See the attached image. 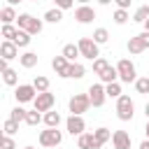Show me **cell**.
Returning a JSON list of instances; mask_svg holds the SVG:
<instances>
[{
    "label": "cell",
    "instance_id": "6da1fadb",
    "mask_svg": "<svg viewBox=\"0 0 149 149\" xmlns=\"http://www.w3.org/2000/svg\"><path fill=\"white\" fill-rule=\"evenodd\" d=\"M16 23H19V28H21V30H28L30 35H40V33H42V28H44V23H42L40 19H35L33 14H19Z\"/></svg>",
    "mask_w": 149,
    "mask_h": 149
},
{
    "label": "cell",
    "instance_id": "7a4b0ae2",
    "mask_svg": "<svg viewBox=\"0 0 149 149\" xmlns=\"http://www.w3.org/2000/svg\"><path fill=\"white\" fill-rule=\"evenodd\" d=\"M133 109H135V105H133L130 95H119L116 98V116L121 121H130L133 119Z\"/></svg>",
    "mask_w": 149,
    "mask_h": 149
},
{
    "label": "cell",
    "instance_id": "3957f363",
    "mask_svg": "<svg viewBox=\"0 0 149 149\" xmlns=\"http://www.w3.org/2000/svg\"><path fill=\"white\" fill-rule=\"evenodd\" d=\"M68 107H70L72 114H84V112L91 107V98H88V93H74V95L70 98Z\"/></svg>",
    "mask_w": 149,
    "mask_h": 149
},
{
    "label": "cell",
    "instance_id": "277c9868",
    "mask_svg": "<svg viewBox=\"0 0 149 149\" xmlns=\"http://www.w3.org/2000/svg\"><path fill=\"white\" fill-rule=\"evenodd\" d=\"M116 72H119V79L126 81V84H130V81L137 79V77H135V65H133V61H128V58H121V61L116 63Z\"/></svg>",
    "mask_w": 149,
    "mask_h": 149
},
{
    "label": "cell",
    "instance_id": "5b68a950",
    "mask_svg": "<svg viewBox=\"0 0 149 149\" xmlns=\"http://www.w3.org/2000/svg\"><path fill=\"white\" fill-rule=\"evenodd\" d=\"M79 51H81V56L84 58H88V61H95L100 54H98V42L93 40V37H81L79 42Z\"/></svg>",
    "mask_w": 149,
    "mask_h": 149
},
{
    "label": "cell",
    "instance_id": "8992f818",
    "mask_svg": "<svg viewBox=\"0 0 149 149\" xmlns=\"http://www.w3.org/2000/svg\"><path fill=\"white\" fill-rule=\"evenodd\" d=\"M61 140H63V133H61L58 128H47V130L40 133V144L47 147V149H49V147H58Z\"/></svg>",
    "mask_w": 149,
    "mask_h": 149
},
{
    "label": "cell",
    "instance_id": "52a82bcc",
    "mask_svg": "<svg viewBox=\"0 0 149 149\" xmlns=\"http://www.w3.org/2000/svg\"><path fill=\"white\" fill-rule=\"evenodd\" d=\"M147 47H149V30H144V33H140V35L128 40V51L130 54H142Z\"/></svg>",
    "mask_w": 149,
    "mask_h": 149
},
{
    "label": "cell",
    "instance_id": "ba28073f",
    "mask_svg": "<svg viewBox=\"0 0 149 149\" xmlns=\"http://www.w3.org/2000/svg\"><path fill=\"white\" fill-rule=\"evenodd\" d=\"M54 102H56V98H54V93H49V91L37 93V95H35V100H33V105H35V109H37V112H49V109L54 107Z\"/></svg>",
    "mask_w": 149,
    "mask_h": 149
},
{
    "label": "cell",
    "instance_id": "9c48e42d",
    "mask_svg": "<svg viewBox=\"0 0 149 149\" xmlns=\"http://www.w3.org/2000/svg\"><path fill=\"white\" fill-rule=\"evenodd\" d=\"M88 98H91V105L93 107H102L105 105V98H107V91L102 84H91L88 86Z\"/></svg>",
    "mask_w": 149,
    "mask_h": 149
},
{
    "label": "cell",
    "instance_id": "30bf717a",
    "mask_svg": "<svg viewBox=\"0 0 149 149\" xmlns=\"http://www.w3.org/2000/svg\"><path fill=\"white\" fill-rule=\"evenodd\" d=\"M14 95H16V100H19V102H30V100H35L37 88H35L33 84H19V86H16V91H14Z\"/></svg>",
    "mask_w": 149,
    "mask_h": 149
},
{
    "label": "cell",
    "instance_id": "8fae6325",
    "mask_svg": "<svg viewBox=\"0 0 149 149\" xmlns=\"http://www.w3.org/2000/svg\"><path fill=\"white\" fill-rule=\"evenodd\" d=\"M65 126H68V133H70V135H81V133H84V128H86V123H84L81 114H70V116H68V121H65Z\"/></svg>",
    "mask_w": 149,
    "mask_h": 149
},
{
    "label": "cell",
    "instance_id": "7c38bea8",
    "mask_svg": "<svg viewBox=\"0 0 149 149\" xmlns=\"http://www.w3.org/2000/svg\"><path fill=\"white\" fill-rule=\"evenodd\" d=\"M77 147L79 149H100L102 144L95 140L93 133H81V135H77Z\"/></svg>",
    "mask_w": 149,
    "mask_h": 149
},
{
    "label": "cell",
    "instance_id": "4fadbf2b",
    "mask_svg": "<svg viewBox=\"0 0 149 149\" xmlns=\"http://www.w3.org/2000/svg\"><path fill=\"white\" fill-rule=\"evenodd\" d=\"M74 19H77L79 23H91V21L95 19V9L88 7V5H81V7L74 9Z\"/></svg>",
    "mask_w": 149,
    "mask_h": 149
},
{
    "label": "cell",
    "instance_id": "5bb4252c",
    "mask_svg": "<svg viewBox=\"0 0 149 149\" xmlns=\"http://www.w3.org/2000/svg\"><path fill=\"white\" fill-rule=\"evenodd\" d=\"M0 56H2V58H7V61H12V58H19V47H16V42H12V40H5V42L0 44Z\"/></svg>",
    "mask_w": 149,
    "mask_h": 149
},
{
    "label": "cell",
    "instance_id": "9a60e30c",
    "mask_svg": "<svg viewBox=\"0 0 149 149\" xmlns=\"http://www.w3.org/2000/svg\"><path fill=\"white\" fill-rule=\"evenodd\" d=\"M112 144H114V149H130V135L126 130H114Z\"/></svg>",
    "mask_w": 149,
    "mask_h": 149
},
{
    "label": "cell",
    "instance_id": "2e32d148",
    "mask_svg": "<svg viewBox=\"0 0 149 149\" xmlns=\"http://www.w3.org/2000/svg\"><path fill=\"white\" fill-rule=\"evenodd\" d=\"M51 68L56 70V74H58V77H65V74H68V68H70V61L61 54V56H56V58L51 61Z\"/></svg>",
    "mask_w": 149,
    "mask_h": 149
},
{
    "label": "cell",
    "instance_id": "e0dca14e",
    "mask_svg": "<svg viewBox=\"0 0 149 149\" xmlns=\"http://www.w3.org/2000/svg\"><path fill=\"white\" fill-rule=\"evenodd\" d=\"M19 61H21V65H23L26 70H30V68L37 65V54H35V51H26L23 56H19Z\"/></svg>",
    "mask_w": 149,
    "mask_h": 149
},
{
    "label": "cell",
    "instance_id": "ac0fdd59",
    "mask_svg": "<svg viewBox=\"0 0 149 149\" xmlns=\"http://www.w3.org/2000/svg\"><path fill=\"white\" fill-rule=\"evenodd\" d=\"M84 72H86V68H84L81 63H70V68H68V74H65V77H70V79H81V77H84Z\"/></svg>",
    "mask_w": 149,
    "mask_h": 149
},
{
    "label": "cell",
    "instance_id": "d6986e66",
    "mask_svg": "<svg viewBox=\"0 0 149 149\" xmlns=\"http://www.w3.org/2000/svg\"><path fill=\"white\" fill-rule=\"evenodd\" d=\"M63 56H65L70 63H74V58H77V56H81L79 44H65V47H63Z\"/></svg>",
    "mask_w": 149,
    "mask_h": 149
},
{
    "label": "cell",
    "instance_id": "ffe728a7",
    "mask_svg": "<svg viewBox=\"0 0 149 149\" xmlns=\"http://www.w3.org/2000/svg\"><path fill=\"white\" fill-rule=\"evenodd\" d=\"M44 123H47V128H58V123H61V114L54 112V109L44 112Z\"/></svg>",
    "mask_w": 149,
    "mask_h": 149
},
{
    "label": "cell",
    "instance_id": "44dd1931",
    "mask_svg": "<svg viewBox=\"0 0 149 149\" xmlns=\"http://www.w3.org/2000/svg\"><path fill=\"white\" fill-rule=\"evenodd\" d=\"M0 19H2V23H12V21H16L19 16H16L14 7H12V5H7V7H2V9H0Z\"/></svg>",
    "mask_w": 149,
    "mask_h": 149
},
{
    "label": "cell",
    "instance_id": "7402d4cb",
    "mask_svg": "<svg viewBox=\"0 0 149 149\" xmlns=\"http://www.w3.org/2000/svg\"><path fill=\"white\" fill-rule=\"evenodd\" d=\"M44 21H49V23H61V21H63V9H61V7L49 9V12L44 14Z\"/></svg>",
    "mask_w": 149,
    "mask_h": 149
},
{
    "label": "cell",
    "instance_id": "603a6c76",
    "mask_svg": "<svg viewBox=\"0 0 149 149\" xmlns=\"http://www.w3.org/2000/svg\"><path fill=\"white\" fill-rule=\"evenodd\" d=\"M98 77H100V81H102V84H112V81H116V79H119V72H116V68H112V65H109V68H107L102 74H98Z\"/></svg>",
    "mask_w": 149,
    "mask_h": 149
},
{
    "label": "cell",
    "instance_id": "cb8c5ba5",
    "mask_svg": "<svg viewBox=\"0 0 149 149\" xmlns=\"http://www.w3.org/2000/svg\"><path fill=\"white\" fill-rule=\"evenodd\" d=\"M12 42H16V47H28V44H30V33L19 28V33H16V37H14Z\"/></svg>",
    "mask_w": 149,
    "mask_h": 149
},
{
    "label": "cell",
    "instance_id": "d4e9b609",
    "mask_svg": "<svg viewBox=\"0 0 149 149\" xmlns=\"http://www.w3.org/2000/svg\"><path fill=\"white\" fill-rule=\"evenodd\" d=\"M2 79H5L7 86H16V81H19V72L12 70V68H7V70L2 72Z\"/></svg>",
    "mask_w": 149,
    "mask_h": 149
},
{
    "label": "cell",
    "instance_id": "484cf974",
    "mask_svg": "<svg viewBox=\"0 0 149 149\" xmlns=\"http://www.w3.org/2000/svg\"><path fill=\"white\" fill-rule=\"evenodd\" d=\"M147 19H149V7H147V5L137 7V9H135V14H133V21H137V23H144Z\"/></svg>",
    "mask_w": 149,
    "mask_h": 149
},
{
    "label": "cell",
    "instance_id": "4316f807",
    "mask_svg": "<svg viewBox=\"0 0 149 149\" xmlns=\"http://www.w3.org/2000/svg\"><path fill=\"white\" fill-rule=\"evenodd\" d=\"M33 86L37 88V93H42V91H49V79H47V77H42V74H37V77L33 79Z\"/></svg>",
    "mask_w": 149,
    "mask_h": 149
},
{
    "label": "cell",
    "instance_id": "83f0119b",
    "mask_svg": "<svg viewBox=\"0 0 149 149\" xmlns=\"http://www.w3.org/2000/svg\"><path fill=\"white\" fill-rule=\"evenodd\" d=\"M105 91H107V98H119V95H121V84H119V81L105 84Z\"/></svg>",
    "mask_w": 149,
    "mask_h": 149
},
{
    "label": "cell",
    "instance_id": "f1b7e54d",
    "mask_svg": "<svg viewBox=\"0 0 149 149\" xmlns=\"http://www.w3.org/2000/svg\"><path fill=\"white\" fill-rule=\"evenodd\" d=\"M93 135H95V140H98L100 144H105L107 140H112L114 133H109V128H98V130H93Z\"/></svg>",
    "mask_w": 149,
    "mask_h": 149
},
{
    "label": "cell",
    "instance_id": "f546056e",
    "mask_svg": "<svg viewBox=\"0 0 149 149\" xmlns=\"http://www.w3.org/2000/svg\"><path fill=\"white\" fill-rule=\"evenodd\" d=\"M93 40H95L98 44H105V42L109 40V33H107V28H95V30H93Z\"/></svg>",
    "mask_w": 149,
    "mask_h": 149
},
{
    "label": "cell",
    "instance_id": "4dcf8cb0",
    "mask_svg": "<svg viewBox=\"0 0 149 149\" xmlns=\"http://www.w3.org/2000/svg\"><path fill=\"white\" fill-rule=\"evenodd\" d=\"M40 121H44V116H42L37 109H33V112H28V114H26V123H28V126H37Z\"/></svg>",
    "mask_w": 149,
    "mask_h": 149
},
{
    "label": "cell",
    "instance_id": "1f68e13d",
    "mask_svg": "<svg viewBox=\"0 0 149 149\" xmlns=\"http://www.w3.org/2000/svg\"><path fill=\"white\" fill-rule=\"evenodd\" d=\"M112 19H114V23L123 26V23H126V21H128L130 16H128V9H121V7H119V9L114 12V16H112Z\"/></svg>",
    "mask_w": 149,
    "mask_h": 149
},
{
    "label": "cell",
    "instance_id": "d6a6232c",
    "mask_svg": "<svg viewBox=\"0 0 149 149\" xmlns=\"http://www.w3.org/2000/svg\"><path fill=\"white\" fill-rule=\"evenodd\" d=\"M16 33H19V28H14L12 23H2V37L5 40H14Z\"/></svg>",
    "mask_w": 149,
    "mask_h": 149
},
{
    "label": "cell",
    "instance_id": "836d02e7",
    "mask_svg": "<svg viewBox=\"0 0 149 149\" xmlns=\"http://www.w3.org/2000/svg\"><path fill=\"white\" fill-rule=\"evenodd\" d=\"M107 68H109V63H107L105 58H100V56H98V58L93 61V72H95V74H102Z\"/></svg>",
    "mask_w": 149,
    "mask_h": 149
},
{
    "label": "cell",
    "instance_id": "e575fe53",
    "mask_svg": "<svg viewBox=\"0 0 149 149\" xmlns=\"http://www.w3.org/2000/svg\"><path fill=\"white\" fill-rule=\"evenodd\" d=\"M26 114H28V112H26L23 107H14L12 114H9V119H14L16 123H21V121H26Z\"/></svg>",
    "mask_w": 149,
    "mask_h": 149
},
{
    "label": "cell",
    "instance_id": "d590c367",
    "mask_svg": "<svg viewBox=\"0 0 149 149\" xmlns=\"http://www.w3.org/2000/svg\"><path fill=\"white\" fill-rule=\"evenodd\" d=\"M2 130H5V135H14V133L19 130V123H16L14 119H7V121L2 123Z\"/></svg>",
    "mask_w": 149,
    "mask_h": 149
},
{
    "label": "cell",
    "instance_id": "8d00e7d4",
    "mask_svg": "<svg viewBox=\"0 0 149 149\" xmlns=\"http://www.w3.org/2000/svg\"><path fill=\"white\" fill-rule=\"evenodd\" d=\"M135 88H137V93H149V77L135 79Z\"/></svg>",
    "mask_w": 149,
    "mask_h": 149
},
{
    "label": "cell",
    "instance_id": "74e56055",
    "mask_svg": "<svg viewBox=\"0 0 149 149\" xmlns=\"http://www.w3.org/2000/svg\"><path fill=\"white\" fill-rule=\"evenodd\" d=\"M2 149H16V144H14L12 135H5V137H2Z\"/></svg>",
    "mask_w": 149,
    "mask_h": 149
},
{
    "label": "cell",
    "instance_id": "f35d334b",
    "mask_svg": "<svg viewBox=\"0 0 149 149\" xmlns=\"http://www.w3.org/2000/svg\"><path fill=\"white\" fill-rule=\"evenodd\" d=\"M56 2V7H61V9H70L72 5H74V0H54Z\"/></svg>",
    "mask_w": 149,
    "mask_h": 149
},
{
    "label": "cell",
    "instance_id": "ab89813d",
    "mask_svg": "<svg viewBox=\"0 0 149 149\" xmlns=\"http://www.w3.org/2000/svg\"><path fill=\"white\" fill-rule=\"evenodd\" d=\"M114 2H116V5H119V7H121V9H128V7H130V2H133V0H114Z\"/></svg>",
    "mask_w": 149,
    "mask_h": 149
},
{
    "label": "cell",
    "instance_id": "60d3db41",
    "mask_svg": "<svg viewBox=\"0 0 149 149\" xmlns=\"http://www.w3.org/2000/svg\"><path fill=\"white\" fill-rule=\"evenodd\" d=\"M7 68H9V65H7V58H2V61H0V72H5Z\"/></svg>",
    "mask_w": 149,
    "mask_h": 149
},
{
    "label": "cell",
    "instance_id": "b9f144b4",
    "mask_svg": "<svg viewBox=\"0 0 149 149\" xmlns=\"http://www.w3.org/2000/svg\"><path fill=\"white\" fill-rule=\"evenodd\" d=\"M140 149H149V140H144V142L140 144Z\"/></svg>",
    "mask_w": 149,
    "mask_h": 149
},
{
    "label": "cell",
    "instance_id": "7bdbcfd3",
    "mask_svg": "<svg viewBox=\"0 0 149 149\" xmlns=\"http://www.w3.org/2000/svg\"><path fill=\"white\" fill-rule=\"evenodd\" d=\"M144 114H147V119H149V102L144 105Z\"/></svg>",
    "mask_w": 149,
    "mask_h": 149
},
{
    "label": "cell",
    "instance_id": "ee69618b",
    "mask_svg": "<svg viewBox=\"0 0 149 149\" xmlns=\"http://www.w3.org/2000/svg\"><path fill=\"white\" fill-rule=\"evenodd\" d=\"M144 133H147V140H149V121H147V126H144Z\"/></svg>",
    "mask_w": 149,
    "mask_h": 149
},
{
    "label": "cell",
    "instance_id": "f6af8a7d",
    "mask_svg": "<svg viewBox=\"0 0 149 149\" xmlns=\"http://www.w3.org/2000/svg\"><path fill=\"white\" fill-rule=\"evenodd\" d=\"M100 5H109V2H114V0H98Z\"/></svg>",
    "mask_w": 149,
    "mask_h": 149
},
{
    "label": "cell",
    "instance_id": "bcb514c9",
    "mask_svg": "<svg viewBox=\"0 0 149 149\" xmlns=\"http://www.w3.org/2000/svg\"><path fill=\"white\" fill-rule=\"evenodd\" d=\"M7 2H9V5H12V7H14V5H19V2H21V0H7Z\"/></svg>",
    "mask_w": 149,
    "mask_h": 149
},
{
    "label": "cell",
    "instance_id": "7dc6e473",
    "mask_svg": "<svg viewBox=\"0 0 149 149\" xmlns=\"http://www.w3.org/2000/svg\"><path fill=\"white\" fill-rule=\"evenodd\" d=\"M144 30H149V19H147V21H144Z\"/></svg>",
    "mask_w": 149,
    "mask_h": 149
},
{
    "label": "cell",
    "instance_id": "c3c4849f",
    "mask_svg": "<svg viewBox=\"0 0 149 149\" xmlns=\"http://www.w3.org/2000/svg\"><path fill=\"white\" fill-rule=\"evenodd\" d=\"M77 2H81V5H86V2H88V0H77Z\"/></svg>",
    "mask_w": 149,
    "mask_h": 149
},
{
    "label": "cell",
    "instance_id": "681fc988",
    "mask_svg": "<svg viewBox=\"0 0 149 149\" xmlns=\"http://www.w3.org/2000/svg\"><path fill=\"white\" fill-rule=\"evenodd\" d=\"M23 149H35V147H23Z\"/></svg>",
    "mask_w": 149,
    "mask_h": 149
},
{
    "label": "cell",
    "instance_id": "f907efd6",
    "mask_svg": "<svg viewBox=\"0 0 149 149\" xmlns=\"http://www.w3.org/2000/svg\"><path fill=\"white\" fill-rule=\"evenodd\" d=\"M49 149H56V147H49Z\"/></svg>",
    "mask_w": 149,
    "mask_h": 149
},
{
    "label": "cell",
    "instance_id": "816d5d0a",
    "mask_svg": "<svg viewBox=\"0 0 149 149\" xmlns=\"http://www.w3.org/2000/svg\"><path fill=\"white\" fill-rule=\"evenodd\" d=\"M33 2H40V0H33Z\"/></svg>",
    "mask_w": 149,
    "mask_h": 149
}]
</instances>
